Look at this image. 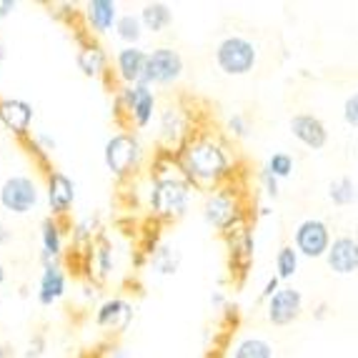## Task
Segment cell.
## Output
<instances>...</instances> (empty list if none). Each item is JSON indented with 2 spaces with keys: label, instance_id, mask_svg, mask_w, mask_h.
I'll use <instances>...</instances> for the list:
<instances>
[{
  "label": "cell",
  "instance_id": "ee69618b",
  "mask_svg": "<svg viewBox=\"0 0 358 358\" xmlns=\"http://www.w3.org/2000/svg\"><path fill=\"white\" fill-rule=\"evenodd\" d=\"M6 58H8V48H6V43L0 41V63H3Z\"/></svg>",
  "mask_w": 358,
  "mask_h": 358
},
{
  "label": "cell",
  "instance_id": "603a6c76",
  "mask_svg": "<svg viewBox=\"0 0 358 358\" xmlns=\"http://www.w3.org/2000/svg\"><path fill=\"white\" fill-rule=\"evenodd\" d=\"M138 15H141V23H143V28L148 33H163V30H168L173 25V8L168 6V3H163V0L143 3Z\"/></svg>",
  "mask_w": 358,
  "mask_h": 358
},
{
  "label": "cell",
  "instance_id": "7402d4cb",
  "mask_svg": "<svg viewBox=\"0 0 358 358\" xmlns=\"http://www.w3.org/2000/svg\"><path fill=\"white\" fill-rule=\"evenodd\" d=\"M88 261H90V273H96V278L106 281L108 275L113 273L115 268V253H113V243L108 238L106 233H101L88 251Z\"/></svg>",
  "mask_w": 358,
  "mask_h": 358
},
{
  "label": "cell",
  "instance_id": "83f0119b",
  "mask_svg": "<svg viewBox=\"0 0 358 358\" xmlns=\"http://www.w3.org/2000/svg\"><path fill=\"white\" fill-rule=\"evenodd\" d=\"M101 221H98V215H85L80 221L73 223L71 228V243L76 248H90L93 241L101 236Z\"/></svg>",
  "mask_w": 358,
  "mask_h": 358
},
{
  "label": "cell",
  "instance_id": "4316f807",
  "mask_svg": "<svg viewBox=\"0 0 358 358\" xmlns=\"http://www.w3.org/2000/svg\"><path fill=\"white\" fill-rule=\"evenodd\" d=\"M231 358H275V351L271 341L261 338V336H245L233 346Z\"/></svg>",
  "mask_w": 358,
  "mask_h": 358
},
{
  "label": "cell",
  "instance_id": "b9f144b4",
  "mask_svg": "<svg viewBox=\"0 0 358 358\" xmlns=\"http://www.w3.org/2000/svg\"><path fill=\"white\" fill-rule=\"evenodd\" d=\"M326 313H329V303H323L321 301V303L316 306V318L321 321V318H326Z\"/></svg>",
  "mask_w": 358,
  "mask_h": 358
},
{
  "label": "cell",
  "instance_id": "9a60e30c",
  "mask_svg": "<svg viewBox=\"0 0 358 358\" xmlns=\"http://www.w3.org/2000/svg\"><path fill=\"white\" fill-rule=\"evenodd\" d=\"M148 50L141 45H120L113 55V76L120 85L143 83Z\"/></svg>",
  "mask_w": 358,
  "mask_h": 358
},
{
  "label": "cell",
  "instance_id": "8fae6325",
  "mask_svg": "<svg viewBox=\"0 0 358 358\" xmlns=\"http://www.w3.org/2000/svg\"><path fill=\"white\" fill-rule=\"evenodd\" d=\"M45 201H48V210L53 218L63 221L68 218L76 206V183L68 173L63 171H48L45 173Z\"/></svg>",
  "mask_w": 358,
  "mask_h": 358
},
{
  "label": "cell",
  "instance_id": "ab89813d",
  "mask_svg": "<svg viewBox=\"0 0 358 358\" xmlns=\"http://www.w3.org/2000/svg\"><path fill=\"white\" fill-rule=\"evenodd\" d=\"M10 238H13V231L6 226V223H0V248L10 243Z\"/></svg>",
  "mask_w": 358,
  "mask_h": 358
},
{
  "label": "cell",
  "instance_id": "7c38bea8",
  "mask_svg": "<svg viewBox=\"0 0 358 358\" xmlns=\"http://www.w3.org/2000/svg\"><path fill=\"white\" fill-rule=\"evenodd\" d=\"M93 321H96L98 329L110 336L126 334L133 323V303L123 299V296H110V299L98 303Z\"/></svg>",
  "mask_w": 358,
  "mask_h": 358
},
{
  "label": "cell",
  "instance_id": "bcb514c9",
  "mask_svg": "<svg viewBox=\"0 0 358 358\" xmlns=\"http://www.w3.org/2000/svg\"><path fill=\"white\" fill-rule=\"evenodd\" d=\"M356 148H358V131H356Z\"/></svg>",
  "mask_w": 358,
  "mask_h": 358
},
{
  "label": "cell",
  "instance_id": "5b68a950",
  "mask_svg": "<svg viewBox=\"0 0 358 358\" xmlns=\"http://www.w3.org/2000/svg\"><path fill=\"white\" fill-rule=\"evenodd\" d=\"M115 115L118 120H126L128 131H145L158 118V96L145 83L136 85H118L115 90Z\"/></svg>",
  "mask_w": 358,
  "mask_h": 358
},
{
  "label": "cell",
  "instance_id": "30bf717a",
  "mask_svg": "<svg viewBox=\"0 0 358 358\" xmlns=\"http://www.w3.org/2000/svg\"><path fill=\"white\" fill-rule=\"evenodd\" d=\"M331 243H334V236H331V228L321 218H306L296 226L293 231V248L301 253L303 258H326Z\"/></svg>",
  "mask_w": 358,
  "mask_h": 358
},
{
  "label": "cell",
  "instance_id": "9c48e42d",
  "mask_svg": "<svg viewBox=\"0 0 358 358\" xmlns=\"http://www.w3.org/2000/svg\"><path fill=\"white\" fill-rule=\"evenodd\" d=\"M185 73V60L171 45H155L148 50V60H145V76L143 83L150 88H168V85L178 83Z\"/></svg>",
  "mask_w": 358,
  "mask_h": 358
},
{
  "label": "cell",
  "instance_id": "ac0fdd59",
  "mask_svg": "<svg viewBox=\"0 0 358 358\" xmlns=\"http://www.w3.org/2000/svg\"><path fill=\"white\" fill-rule=\"evenodd\" d=\"M288 131L301 145H306L310 150H321L329 143V128L313 113H296L288 120Z\"/></svg>",
  "mask_w": 358,
  "mask_h": 358
},
{
  "label": "cell",
  "instance_id": "5bb4252c",
  "mask_svg": "<svg viewBox=\"0 0 358 358\" xmlns=\"http://www.w3.org/2000/svg\"><path fill=\"white\" fill-rule=\"evenodd\" d=\"M303 313V293L293 286H281L273 299L266 301V318L273 326H291Z\"/></svg>",
  "mask_w": 358,
  "mask_h": 358
},
{
  "label": "cell",
  "instance_id": "e575fe53",
  "mask_svg": "<svg viewBox=\"0 0 358 358\" xmlns=\"http://www.w3.org/2000/svg\"><path fill=\"white\" fill-rule=\"evenodd\" d=\"M45 336L43 334H36L33 338L28 341V351H25V358H43V353H45Z\"/></svg>",
  "mask_w": 358,
  "mask_h": 358
},
{
  "label": "cell",
  "instance_id": "74e56055",
  "mask_svg": "<svg viewBox=\"0 0 358 358\" xmlns=\"http://www.w3.org/2000/svg\"><path fill=\"white\" fill-rule=\"evenodd\" d=\"M36 143L41 145V148L45 150V153H48V155L55 150V141H53V138H50V136H45V133H38V136H36Z\"/></svg>",
  "mask_w": 358,
  "mask_h": 358
},
{
  "label": "cell",
  "instance_id": "484cf974",
  "mask_svg": "<svg viewBox=\"0 0 358 358\" xmlns=\"http://www.w3.org/2000/svg\"><path fill=\"white\" fill-rule=\"evenodd\" d=\"M113 33L123 45H138V43L143 41L145 28H143V23H141V15H138V13H120Z\"/></svg>",
  "mask_w": 358,
  "mask_h": 358
},
{
  "label": "cell",
  "instance_id": "4fadbf2b",
  "mask_svg": "<svg viewBox=\"0 0 358 358\" xmlns=\"http://www.w3.org/2000/svg\"><path fill=\"white\" fill-rule=\"evenodd\" d=\"M33 120H36V110H33V106L28 101L13 96L0 98V126L6 128L10 136L28 141Z\"/></svg>",
  "mask_w": 358,
  "mask_h": 358
},
{
  "label": "cell",
  "instance_id": "f6af8a7d",
  "mask_svg": "<svg viewBox=\"0 0 358 358\" xmlns=\"http://www.w3.org/2000/svg\"><path fill=\"white\" fill-rule=\"evenodd\" d=\"M353 238L358 241V223H356V231H353Z\"/></svg>",
  "mask_w": 358,
  "mask_h": 358
},
{
  "label": "cell",
  "instance_id": "8992f818",
  "mask_svg": "<svg viewBox=\"0 0 358 358\" xmlns=\"http://www.w3.org/2000/svg\"><path fill=\"white\" fill-rule=\"evenodd\" d=\"M215 68L223 76L243 78L256 71L258 66V45L245 36H226L213 50Z\"/></svg>",
  "mask_w": 358,
  "mask_h": 358
},
{
  "label": "cell",
  "instance_id": "1f68e13d",
  "mask_svg": "<svg viewBox=\"0 0 358 358\" xmlns=\"http://www.w3.org/2000/svg\"><path fill=\"white\" fill-rule=\"evenodd\" d=\"M226 131L233 141H243V138L251 136V120L245 118L243 113H233L231 118L226 120Z\"/></svg>",
  "mask_w": 358,
  "mask_h": 358
},
{
  "label": "cell",
  "instance_id": "f546056e",
  "mask_svg": "<svg viewBox=\"0 0 358 358\" xmlns=\"http://www.w3.org/2000/svg\"><path fill=\"white\" fill-rule=\"evenodd\" d=\"M299 266H301V253L293 248V243H286L278 248L275 253V275L283 281H291L293 275L299 273Z\"/></svg>",
  "mask_w": 358,
  "mask_h": 358
},
{
  "label": "cell",
  "instance_id": "277c9868",
  "mask_svg": "<svg viewBox=\"0 0 358 358\" xmlns=\"http://www.w3.org/2000/svg\"><path fill=\"white\" fill-rule=\"evenodd\" d=\"M145 161V148L141 143L136 131H118L108 138L103 145V163H106L108 173L115 180L126 183L138 176V171L143 168Z\"/></svg>",
  "mask_w": 358,
  "mask_h": 358
},
{
  "label": "cell",
  "instance_id": "cb8c5ba5",
  "mask_svg": "<svg viewBox=\"0 0 358 358\" xmlns=\"http://www.w3.org/2000/svg\"><path fill=\"white\" fill-rule=\"evenodd\" d=\"M228 238H231L233 266L238 268V273H245V271H248V266H251V261H253V253H256V241H253L251 228H248V226L241 228V231L231 233Z\"/></svg>",
  "mask_w": 358,
  "mask_h": 358
},
{
  "label": "cell",
  "instance_id": "2e32d148",
  "mask_svg": "<svg viewBox=\"0 0 358 358\" xmlns=\"http://www.w3.org/2000/svg\"><path fill=\"white\" fill-rule=\"evenodd\" d=\"M80 48L76 53L78 71L85 78H106L110 73V55L106 53L101 43H96V38L90 36H78Z\"/></svg>",
  "mask_w": 358,
  "mask_h": 358
},
{
  "label": "cell",
  "instance_id": "836d02e7",
  "mask_svg": "<svg viewBox=\"0 0 358 358\" xmlns=\"http://www.w3.org/2000/svg\"><path fill=\"white\" fill-rule=\"evenodd\" d=\"M343 120H346V126L358 131V90L343 101Z\"/></svg>",
  "mask_w": 358,
  "mask_h": 358
},
{
  "label": "cell",
  "instance_id": "ba28073f",
  "mask_svg": "<svg viewBox=\"0 0 358 358\" xmlns=\"http://www.w3.org/2000/svg\"><path fill=\"white\" fill-rule=\"evenodd\" d=\"M41 185L36 178L23 173L8 176L0 183V206L13 215H28L41 206Z\"/></svg>",
  "mask_w": 358,
  "mask_h": 358
},
{
  "label": "cell",
  "instance_id": "d590c367",
  "mask_svg": "<svg viewBox=\"0 0 358 358\" xmlns=\"http://www.w3.org/2000/svg\"><path fill=\"white\" fill-rule=\"evenodd\" d=\"M278 291H281V278H278V275L273 273V275L268 278V281H266V286H263L261 299H263V301H271Z\"/></svg>",
  "mask_w": 358,
  "mask_h": 358
},
{
  "label": "cell",
  "instance_id": "7a4b0ae2",
  "mask_svg": "<svg viewBox=\"0 0 358 358\" xmlns=\"http://www.w3.org/2000/svg\"><path fill=\"white\" fill-rule=\"evenodd\" d=\"M193 191L196 188L180 176L176 153L158 150L155 161L150 163L148 188H145V206L150 215L163 223H176L191 208Z\"/></svg>",
  "mask_w": 358,
  "mask_h": 358
},
{
  "label": "cell",
  "instance_id": "d6a6232c",
  "mask_svg": "<svg viewBox=\"0 0 358 358\" xmlns=\"http://www.w3.org/2000/svg\"><path fill=\"white\" fill-rule=\"evenodd\" d=\"M258 180H261V188L266 191V196H268V198H278V196H281V185H278L281 180L275 178V176L271 173V171L266 166L261 168V173H258Z\"/></svg>",
  "mask_w": 358,
  "mask_h": 358
},
{
  "label": "cell",
  "instance_id": "60d3db41",
  "mask_svg": "<svg viewBox=\"0 0 358 358\" xmlns=\"http://www.w3.org/2000/svg\"><path fill=\"white\" fill-rule=\"evenodd\" d=\"M13 353H15V348L10 343H0V358H13Z\"/></svg>",
  "mask_w": 358,
  "mask_h": 358
},
{
  "label": "cell",
  "instance_id": "3957f363",
  "mask_svg": "<svg viewBox=\"0 0 358 358\" xmlns=\"http://www.w3.org/2000/svg\"><path fill=\"white\" fill-rule=\"evenodd\" d=\"M201 215L221 236H231V233L245 228V206L241 201V191H236V185L226 183L215 191L206 193Z\"/></svg>",
  "mask_w": 358,
  "mask_h": 358
},
{
  "label": "cell",
  "instance_id": "e0dca14e",
  "mask_svg": "<svg viewBox=\"0 0 358 358\" xmlns=\"http://www.w3.org/2000/svg\"><path fill=\"white\" fill-rule=\"evenodd\" d=\"M80 13H83L85 30L96 38L115 30V23L120 18V6L115 0H88V3H83Z\"/></svg>",
  "mask_w": 358,
  "mask_h": 358
},
{
  "label": "cell",
  "instance_id": "44dd1931",
  "mask_svg": "<svg viewBox=\"0 0 358 358\" xmlns=\"http://www.w3.org/2000/svg\"><path fill=\"white\" fill-rule=\"evenodd\" d=\"M66 248V233H63V221L45 215L41 221V266L45 263H60Z\"/></svg>",
  "mask_w": 358,
  "mask_h": 358
},
{
  "label": "cell",
  "instance_id": "d6986e66",
  "mask_svg": "<svg viewBox=\"0 0 358 358\" xmlns=\"http://www.w3.org/2000/svg\"><path fill=\"white\" fill-rule=\"evenodd\" d=\"M326 263L336 275H353L358 271V241L353 236H336Z\"/></svg>",
  "mask_w": 358,
  "mask_h": 358
},
{
  "label": "cell",
  "instance_id": "7bdbcfd3",
  "mask_svg": "<svg viewBox=\"0 0 358 358\" xmlns=\"http://www.w3.org/2000/svg\"><path fill=\"white\" fill-rule=\"evenodd\" d=\"M6 278H8V271H6V263L0 261V286L6 283Z\"/></svg>",
  "mask_w": 358,
  "mask_h": 358
},
{
  "label": "cell",
  "instance_id": "f1b7e54d",
  "mask_svg": "<svg viewBox=\"0 0 358 358\" xmlns=\"http://www.w3.org/2000/svg\"><path fill=\"white\" fill-rule=\"evenodd\" d=\"M329 201L338 208H346V206L358 203V185L353 183V178L348 176H341L329 183Z\"/></svg>",
  "mask_w": 358,
  "mask_h": 358
},
{
  "label": "cell",
  "instance_id": "8d00e7d4",
  "mask_svg": "<svg viewBox=\"0 0 358 358\" xmlns=\"http://www.w3.org/2000/svg\"><path fill=\"white\" fill-rule=\"evenodd\" d=\"M15 10H18V0H0V20L10 18Z\"/></svg>",
  "mask_w": 358,
  "mask_h": 358
},
{
  "label": "cell",
  "instance_id": "6da1fadb",
  "mask_svg": "<svg viewBox=\"0 0 358 358\" xmlns=\"http://www.w3.org/2000/svg\"><path fill=\"white\" fill-rule=\"evenodd\" d=\"M178 171L196 191H215L231 183L236 173V155L226 138L210 131H196L180 150H176Z\"/></svg>",
  "mask_w": 358,
  "mask_h": 358
},
{
  "label": "cell",
  "instance_id": "ffe728a7",
  "mask_svg": "<svg viewBox=\"0 0 358 358\" xmlns=\"http://www.w3.org/2000/svg\"><path fill=\"white\" fill-rule=\"evenodd\" d=\"M68 291V275L60 263H45L38 278V291L36 299L41 306H53L58 303Z\"/></svg>",
  "mask_w": 358,
  "mask_h": 358
},
{
  "label": "cell",
  "instance_id": "f35d334b",
  "mask_svg": "<svg viewBox=\"0 0 358 358\" xmlns=\"http://www.w3.org/2000/svg\"><path fill=\"white\" fill-rule=\"evenodd\" d=\"M210 306H213L215 310L223 308V306H226V296H223L221 291H213V293H210Z\"/></svg>",
  "mask_w": 358,
  "mask_h": 358
},
{
  "label": "cell",
  "instance_id": "52a82bcc",
  "mask_svg": "<svg viewBox=\"0 0 358 358\" xmlns=\"http://www.w3.org/2000/svg\"><path fill=\"white\" fill-rule=\"evenodd\" d=\"M158 143L166 153H176L193 136V115L180 103H166L158 110Z\"/></svg>",
  "mask_w": 358,
  "mask_h": 358
},
{
  "label": "cell",
  "instance_id": "4dcf8cb0",
  "mask_svg": "<svg viewBox=\"0 0 358 358\" xmlns=\"http://www.w3.org/2000/svg\"><path fill=\"white\" fill-rule=\"evenodd\" d=\"M266 168H268L271 173L275 176L278 180H286L293 176V168H296V163H293V158L288 153H283V150H278V153H273L266 161Z\"/></svg>",
  "mask_w": 358,
  "mask_h": 358
},
{
  "label": "cell",
  "instance_id": "d4e9b609",
  "mask_svg": "<svg viewBox=\"0 0 358 358\" xmlns=\"http://www.w3.org/2000/svg\"><path fill=\"white\" fill-rule=\"evenodd\" d=\"M150 271L158 275H173L180 266V251L176 245H155L153 251H150Z\"/></svg>",
  "mask_w": 358,
  "mask_h": 358
}]
</instances>
